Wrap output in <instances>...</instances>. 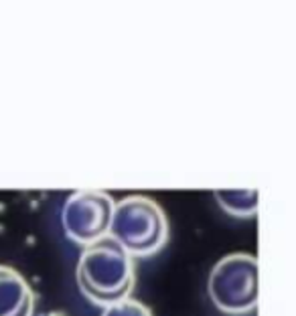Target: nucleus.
<instances>
[{
    "instance_id": "obj_7",
    "label": "nucleus",
    "mask_w": 296,
    "mask_h": 316,
    "mask_svg": "<svg viewBox=\"0 0 296 316\" xmlns=\"http://www.w3.org/2000/svg\"><path fill=\"white\" fill-rule=\"evenodd\" d=\"M102 316H152V314L142 302L126 298L122 302H116L112 306H106Z\"/></svg>"
},
{
    "instance_id": "obj_4",
    "label": "nucleus",
    "mask_w": 296,
    "mask_h": 316,
    "mask_svg": "<svg viewBox=\"0 0 296 316\" xmlns=\"http://www.w3.org/2000/svg\"><path fill=\"white\" fill-rule=\"evenodd\" d=\"M114 205V199L106 190H75L65 201L61 213L65 235L84 247L106 237Z\"/></svg>"
},
{
    "instance_id": "obj_1",
    "label": "nucleus",
    "mask_w": 296,
    "mask_h": 316,
    "mask_svg": "<svg viewBox=\"0 0 296 316\" xmlns=\"http://www.w3.org/2000/svg\"><path fill=\"white\" fill-rule=\"evenodd\" d=\"M75 278L82 294L104 308L130 298L136 282L132 255L110 235L84 247Z\"/></svg>"
},
{
    "instance_id": "obj_6",
    "label": "nucleus",
    "mask_w": 296,
    "mask_h": 316,
    "mask_svg": "<svg viewBox=\"0 0 296 316\" xmlns=\"http://www.w3.org/2000/svg\"><path fill=\"white\" fill-rule=\"evenodd\" d=\"M215 201L221 205L225 213L233 217H248L258 209V190L239 189V190H215Z\"/></svg>"
},
{
    "instance_id": "obj_3",
    "label": "nucleus",
    "mask_w": 296,
    "mask_h": 316,
    "mask_svg": "<svg viewBox=\"0 0 296 316\" xmlns=\"http://www.w3.org/2000/svg\"><path fill=\"white\" fill-rule=\"evenodd\" d=\"M209 298L221 312L244 314L255 308L258 290V259L250 253H230L213 266L207 282Z\"/></svg>"
},
{
    "instance_id": "obj_5",
    "label": "nucleus",
    "mask_w": 296,
    "mask_h": 316,
    "mask_svg": "<svg viewBox=\"0 0 296 316\" xmlns=\"http://www.w3.org/2000/svg\"><path fill=\"white\" fill-rule=\"evenodd\" d=\"M35 296L17 270L0 266V316H33Z\"/></svg>"
},
{
    "instance_id": "obj_2",
    "label": "nucleus",
    "mask_w": 296,
    "mask_h": 316,
    "mask_svg": "<svg viewBox=\"0 0 296 316\" xmlns=\"http://www.w3.org/2000/svg\"><path fill=\"white\" fill-rule=\"evenodd\" d=\"M107 235L130 255H152L169 239V221L156 201L134 195L114 205Z\"/></svg>"
}]
</instances>
